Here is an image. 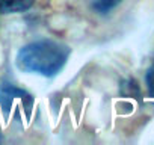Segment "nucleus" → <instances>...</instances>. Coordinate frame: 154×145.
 Instances as JSON below:
<instances>
[{"label": "nucleus", "mask_w": 154, "mask_h": 145, "mask_svg": "<svg viewBox=\"0 0 154 145\" xmlns=\"http://www.w3.org/2000/svg\"><path fill=\"white\" fill-rule=\"evenodd\" d=\"M71 48L51 39H41L21 47L17 53L15 63L20 71L35 72L44 77H53L63 68Z\"/></svg>", "instance_id": "nucleus-1"}, {"label": "nucleus", "mask_w": 154, "mask_h": 145, "mask_svg": "<svg viewBox=\"0 0 154 145\" xmlns=\"http://www.w3.org/2000/svg\"><path fill=\"white\" fill-rule=\"evenodd\" d=\"M15 98H20L30 106L33 103L32 95L27 94L24 89H20V88H17L11 83H0V101H2V106L6 112L9 110V107H11V104Z\"/></svg>", "instance_id": "nucleus-2"}, {"label": "nucleus", "mask_w": 154, "mask_h": 145, "mask_svg": "<svg viewBox=\"0 0 154 145\" xmlns=\"http://www.w3.org/2000/svg\"><path fill=\"white\" fill-rule=\"evenodd\" d=\"M35 0H0V14L24 12L32 8Z\"/></svg>", "instance_id": "nucleus-3"}, {"label": "nucleus", "mask_w": 154, "mask_h": 145, "mask_svg": "<svg viewBox=\"0 0 154 145\" xmlns=\"http://www.w3.org/2000/svg\"><path fill=\"white\" fill-rule=\"evenodd\" d=\"M119 92H121L122 97L140 100V88H139V83H137L134 79H131V77L121 82V85H119Z\"/></svg>", "instance_id": "nucleus-4"}, {"label": "nucleus", "mask_w": 154, "mask_h": 145, "mask_svg": "<svg viewBox=\"0 0 154 145\" xmlns=\"http://www.w3.org/2000/svg\"><path fill=\"white\" fill-rule=\"evenodd\" d=\"M121 2H122V0H95V2L92 3V8L98 14H107L113 8H116Z\"/></svg>", "instance_id": "nucleus-5"}, {"label": "nucleus", "mask_w": 154, "mask_h": 145, "mask_svg": "<svg viewBox=\"0 0 154 145\" xmlns=\"http://www.w3.org/2000/svg\"><path fill=\"white\" fill-rule=\"evenodd\" d=\"M145 83H146L148 95L151 98H154V65L151 68H148V71H146V74H145Z\"/></svg>", "instance_id": "nucleus-6"}, {"label": "nucleus", "mask_w": 154, "mask_h": 145, "mask_svg": "<svg viewBox=\"0 0 154 145\" xmlns=\"http://www.w3.org/2000/svg\"><path fill=\"white\" fill-rule=\"evenodd\" d=\"M0 142H2V134H0Z\"/></svg>", "instance_id": "nucleus-7"}]
</instances>
